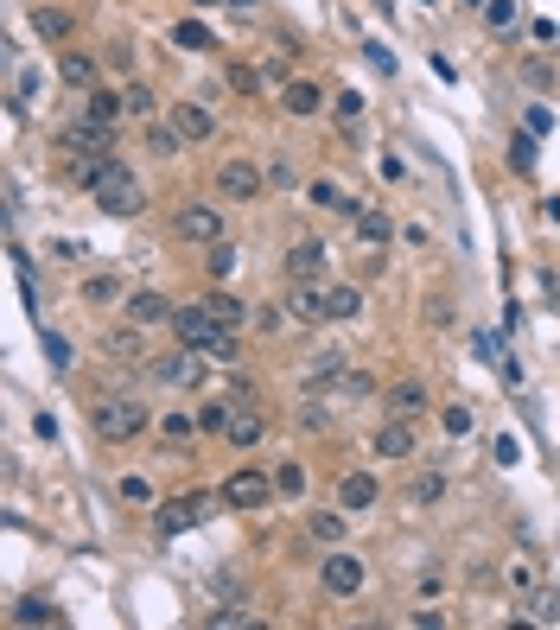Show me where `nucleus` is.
Wrapping results in <instances>:
<instances>
[{
	"label": "nucleus",
	"mask_w": 560,
	"mask_h": 630,
	"mask_svg": "<svg viewBox=\"0 0 560 630\" xmlns=\"http://www.w3.org/2000/svg\"><path fill=\"white\" fill-rule=\"evenodd\" d=\"M147 147L160 153V160H172V153H185V147H191V140L172 128V121H147Z\"/></svg>",
	"instance_id": "cd10ccee"
},
{
	"label": "nucleus",
	"mask_w": 560,
	"mask_h": 630,
	"mask_svg": "<svg viewBox=\"0 0 560 630\" xmlns=\"http://www.w3.org/2000/svg\"><path fill=\"white\" fill-rule=\"evenodd\" d=\"M90 427H96L102 446H128L147 427H160V420H153L147 401H134V395H102V401H90Z\"/></svg>",
	"instance_id": "f03ea898"
},
{
	"label": "nucleus",
	"mask_w": 560,
	"mask_h": 630,
	"mask_svg": "<svg viewBox=\"0 0 560 630\" xmlns=\"http://www.w3.org/2000/svg\"><path fill=\"white\" fill-rule=\"evenodd\" d=\"M7 624H20V630H26V624H64V611L45 605V599H20V605L7 611Z\"/></svg>",
	"instance_id": "393cba45"
},
{
	"label": "nucleus",
	"mask_w": 560,
	"mask_h": 630,
	"mask_svg": "<svg viewBox=\"0 0 560 630\" xmlns=\"http://www.w3.org/2000/svg\"><path fill=\"white\" fill-rule=\"evenodd\" d=\"M45 350H51V370H70V344L58 338V331H45Z\"/></svg>",
	"instance_id": "49530a36"
},
{
	"label": "nucleus",
	"mask_w": 560,
	"mask_h": 630,
	"mask_svg": "<svg viewBox=\"0 0 560 630\" xmlns=\"http://www.w3.org/2000/svg\"><path fill=\"white\" fill-rule=\"evenodd\" d=\"M382 408L395 420H420L427 414V389H420V382H395V389H382Z\"/></svg>",
	"instance_id": "6ab92c4d"
},
{
	"label": "nucleus",
	"mask_w": 560,
	"mask_h": 630,
	"mask_svg": "<svg viewBox=\"0 0 560 630\" xmlns=\"http://www.w3.org/2000/svg\"><path fill=\"white\" fill-rule=\"evenodd\" d=\"M191 7H223V0H191Z\"/></svg>",
	"instance_id": "603ef678"
},
{
	"label": "nucleus",
	"mask_w": 560,
	"mask_h": 630,
	"mask_svg": "<svg viewBox=\"0 0 560 630\" xmlns=\"http://www.w3.org/2000/svg\"><path fill=\"white\" fill-rule=\"evenodd\" d=\"M287 312H293V319H325V280H293V287H287Z\"/></svg>",
	"instance_id": "a211bd4d"
},
{
	"label": "nucleus",
	"mask_w": 560,
	"mask_h": 630,
	"mask_svg": "<svg viewBox=\"0 0 560 630\" xmlns=\"http://www.w3.org/2000/svg\"><path fill=\"white\" fill-rule=\"evenodd\" d=\"M287 280H325V242H293L287 249Z\"/></svg>",
	"instance_id": "f3484780"
},
{
	"label": "nucleus",
	"mask_w": 560,
	"mask_h": 630,
	"mask_svg": "<svg viewBox=\"0 0 560 630\" xmlns=\"http://www.w3.org/2000/svg\"><path fill=\"white\" fill-rule=\"evenodd\" d=\"M230 414H236V401H204V408H198V420H204L210 433H223V427H230Z\"/></svg>",
	"instance_id": "58836bf2"
},
{
	"label": "nucleus",
	"mask_w": 560,
	"mask_h": 630,
	"mask_svg": "<svg viewBox=\"0 0 560 630\" xmlns=\"http://www.w3.org/2000/svg\"><path fill=\"white\" fill-rule=\"evenodd\" d=\"M261 191H268V172H261L255 160H223V166H217V198H230V204H255Z\"/></svg>",
	"instance_id": "1a4fd4ad"
},
{
	"label": "nucleus",
	"mask_w": 560,
	"mask_h": 630,
	"mask_svg": "<svg viewBox=\"0 0 560 630\" xmlns=\"http://www.w3.org/2000/svg\"><path fill=\"white\" fill-rule=\"evenodd\" d=\"M331 395H338V401H370L376 395V376L370 370H344L338 382H331Z\"/></svg>",
	"instance_id": "c85d7f7f"
},
{
	"label": "nucleus",
	"mask_w": 560,
	"mask_h": 630,
	"mask_svg": "<svg viewBox=\"0 0 560 630\" xmlns=\"http://www.w3.org/2000/svg\"><path fill=\"white\" fill-rule=\"evenodd\" d=\"M357 312H363L357 287H325V319H357Z\"/></svg>",
	"instance_id": "c756f323"
},
{
	"label": "nucleus",
	"mask_w": 560,
	"mask_h": 630,
	"mask_svg": "<svg viewBox=\"0 0 560 630\" xmlns=\"http://www.w3.org/2000/svg\"><path fill=\"white\" fill-rule=\"evenodd\" d=\"M280 497V484H274V471H255V465H242L223 478V503L230 510H268V503Z\"/></svg>",
	"instance_id": "423d86ee"
},
{
	"label": "nucleus",
	"mask_w": 560,
	"mask_h": 630,
	"mask_svg": "<svg viewBox=\"0 0 560 630\" xmlns=\"http://www.w3.org/2000/svg\"><path fill=\"white\" fill-rule=\"evenodd\" d=\"M484 20L497 26V32H503V26H516V0H484Z\"/></svg>",
	"instance_id": "c03bdc74"
},
{
	"label": "nucleus",
	"mask_w": 560,
	"mask_h": 630,
	"mask_svg": "<svg viewBox=\"0 0 560 630\" xmlns=\"http://www.w3.org/2000/svg\"><path fill=\"white\" fill-rule=\"evenodd\" d=\"M236 7H255V0H236Z\"/></svg>",
	"instance_id": "864d4df0"
},
{
	"label": "nucleus",
	"mask_w": 560,
	"mask_h": 630,
	"mask_svg": "<svg viewBox=\"0 0 560 630\" xmlns=\"http://www.w3.org/2000/svg\"><path fill=\"white\" fill-rule=\"evenodd\" d=\"M140 331H147V325H115V331H102V357H109V363H140V357H147V338H140Z\"/></svg>",
	"instance_id": "9b49d317"
},
{
	"label": "nucleus",
	"mask_w": 560,
	"mask_h": 630,
	"mask_svg": "<svg viewBox=\"0 0 560 630\" xmlns=\"http://www.w3.org/2000/svg\"><path fill=\"white\" fill-rule=\"evenodd\" d=\"M58 77L70 83V90H96V83H102V70H96L90 51H64V58H58Z\"/></svg>",
	"instance_id": "aec40b11"
},
{
	"label": "nucleus",
	"mask_w": 560,
	"mask_h": 630,
	"mask_svg": "<svg viewBox=\"0 0 560 630\" xmlns=\"http://www.w3.org/2000/svg\"><path fill=\"white\" fill-rule=\"evenodd\" d=\"M121 96H128V115L153 121V90H147V83H128V90H121Z\"/></svg>",
	"instance_id": "ea45409f"
},
{
	"label": "nucleus",
	"mask_w": 560,
	"mask_h": 630,
	"mask_svg": "<svg viewBox=\"0 0 560 630\" xmlns=\"http://www.w3.org/2000/svg\"><path fill=\"white\" fill-rule=\"evenodd\" d=\"M147 376H153V382H172V389H204L210 363H204V350L179 344V350H166V357H153V363H147Z\"/></svg>",
	"instance_id": "0eeeda50"
},
{
	"label": "nucleus",
	"mask_w": 560,
	"mask_h": 630,
	"mask_svg": "<svg viewBox=\"0 0 560 630\" xmlns=\"http://www.w3.org/2000/svg\"><path fill=\"white\" fill-rule=\"evenodd\" d=\"M338 376H344V357H338V350H319V357L306 363V389H312V395H319V389H331Z\"/></svg>",
	"instance_id": "b1692460"
},
{
	"label": "nucleus",
	"mask_w": 560,
	"mask_h": 630,
	"mask_svg": "<svg viewBox=\"0 0 560 630\" xmlns=\"http://www.w3.org/2000/svg\"><path fill=\"white\" fill-rule=\"evenodd\" d=\"M172 338H179V344H191V350H204V357H217V363H236V357H242L236 331L223 325V319H217V312H210L204 300L172 312Z\"/></svg>",
	"instance_id": "f257e3e1"
},
{
	"label": "nucleus",
	"mask_w": 560,
	"mask_h": 630,
	"mask_svg": "<svg viewBox=\"0 0 560 630\" xmlns=\"http://www.w3.org/2000/svg\"><path fill=\"white\" fill-rule=\"evenodd\" d=\"M274 484H280V497H306V471H300V465H280Z\"/></svg>",
	"instance_id": "a19ab883"
},
{
	"label": "nucleus",
	"mask_w": 560,
	"mask_h": 630,
	"mask_svg": "<svg viewBox=\"0 0 560 630\" xmlns=\"http://www.w3.org/2000/svg\"><path fill=\"white\" fill-rule=\"evenodd\" d=\"M172 312H179V306H172L166 293H153V287L128 293V319H134V325H172Z\"/></svg>",
	"instance_id": "dca6fc26"
},
{
	"label": "nucleus",
	"mask_w": 560,
	"mask_h": 630,
	"mask_svg": "<svg viewBox=\"0 0 560 630\" xmlns=\"http://www.w3.org/2000/svg\"><path fill=\"white\" fill-rule=\"evenodd\" d=\"M115 490H121V503H134V510H147V503H153V484L140 478V471H128V478H121Z\"/></svg>",
	"instance_id": "c9c22d12"
},
{
	"label": "nucleus",
	"mask_w": 560,
	"mask_h": 630,
	"mask_svg": "<svg viewBox=\"0 0 560 630\" xmlns=\"http://www.w3.org/2000/svg\"><path fill=\"white\" fill-rule=\"evenodd\" d=\"M541 217H548V223H560V198H548V204H541Z\"/></svg>",
	"instance_id": "3c124183"
},
{
	"label": "nucleus",
	"mask_w": 560,
	"mask_h": 630,
	"mask_svg": "<svg viewBox=\"0 0 560 630\" xmlns=\"http://www.w3.org/2000/svg\"><path fill=\"white\" fill-rule=\"evenodd\" d=\"M32 32H39V39H51V45H64L70 32H77V20H70L64 7H32Z\"/></svg>",
	"instance_id": "4be33fe9"
},
{
	"label": "nucleus",
	"mask_w": 560,
	"mask_h": 630,
	"mask_svg": "<svg viewBox=\"0 0 560 630\" xmlns=\"http://www.w3.org/2000/svg\"><path fill=\"white\" fill-rule=\"evenodd\" d=\"M529 618H535V624H560V592H535V599H529Z\"/></svg>",
	"instance_id": "4c0bfd02"
},
{
	"label": "nucleus",
	"mask_w": 560,
	"mask_h": 630,
	"mask_svg": "<svg viewBox=\"0 0 560 630\" xmlns=\"http://www.w3.org/2000/svg\"><path fill=\"white\" fill-rule=\"evenodd\" d=\"M440 427H446V440H465V433H471V408H446Z\"/></svg>",
	"instance_id": "37998d69"
},
{
	"label": "nucleus",
	"mask_w": 560,
	"mask_h": 630,
	"mask_svg": "<svg viewBox=\"0 0 560 630\" xmlns=\"http://www.w3.org/2000/svg\"><path fill=\"white\" fill-rule=\"evenodd\" d=\"M204 306H210V312H217V319H223V325H230V331H242V319H249V306H242V300H236V293H210V300H204Z\"/></svg>",
	"instance_id": "473e14b6"
},
{
	"label": "nucleus",
	"mask_w": 560,
	"mask_h": 630,
	"mask_svg": "<svg viewBox=\"0 0 560 630\" xmlns=\"http://www.w3.org/2000/svg\"><path fill=\"white\" fill-rule=\"evenodd\" d=\"M83 191H90L96 210H109V217H134V210H140V179L121 160L90 166V172H83Z\"/></svg>",
	"instance_id": "7ed1b4c3"
},
{
	"label": "nucleus",
	"mask_w": 560,
	"mask_h": 630,
	"mask_svg": "<svg viewBox=\"0 0 560 630\" xmlns=\"http://www.w3.org/2000/svg\"><path fill=\"white\" fill-rule=\"evenodd\" d=\"M172 236L191 242V249H217L223 242V210L204 204V198H185L179 210H172Z\"/></svg>",
	"instance_id": "39448f33"
},
{
	"label": "nucleus",
	"mask_w": 560,
	"mask_h": 630,
	"mask_svg": "<svg viewBox=\"0 0 560 630\" xmlns=\"http://www.w3.org/2000/svg\"><path fill=\"white\" fill-rule=\"evenodd\" d=\"M121 109H128V96H115V90H102V83H96V90H90V102H83V115H90V121H109V128H115V121H121Z\"/></svg>",
	"instance_id": "a878e982"
},
{
	"label": "nucleus",
	"mask_w": 560,
	"mask_h": 630,
	"mask_svg": "<svg viewBox=\"0 0 560 630\" xmlns=\"http://www.w3.org/2000/svg\"><path fill=\"white\" fill-rule=\"evenodd\" d=\"M172 45H185V51H210L217 39H210V32H204L198 20H185V26H172Z\"/></svg>",
	"instance_id": "e433bc0d"
},
{
	"label": "nucleus",
	"mask_w": 560,
	"mask_h": 630,
	"mask_svg": "<svg viewBox=\"0 0 560 630\" xmlns=\"http://www.w3.org/2000/svg\"><path fill=\"white\" fill-rule=\"evenodd\" d=\"M198 427H204L198 414H160V440L166 446H191V440H198Z\"/></svg>",
	"instance_id": "bb28decb"
},
{
	"label": "nucleus",
	"mask_w": 560,
	"mask_h": 630,
	"mask_svg": "<svg viewBox=\"0 0 560 630\" xmlns=\"http://www.w3.org/2000/svg\"><path fill=\"white\" fill-rule=\"evenodd\" d=\"M338 115H344V121H357V115H363V96H357V90H344V96H338Z\"/></svg>",
	"instance_id": "09e8293b"
},
{
	"label": "nucleus",
	"mask_w": 560,
	"mask_h": 630,
	"mask_svg": "<svg viewBox=\"0 0 560 630\" xmlns=\"http://www.w3.org/2000/svg\"><path fill=\"white\" fill-rule=\"evenodd\" d=\"M58 147H64L70 172H77V179H83V172H90V166L115 160V128H109V121H90V115H83L77 128H64V134H58Z\"/></svg>",
	"instance_id": "20e7f679"
},
{
	"label": "nucleus",
	"mask_w": 560,
	"mask_h": 630,
	"mask_svg": "<svg viewBox=\"0 0 560 630\" xmlns=\"http://www.w3.org/2000/svg\"><path fill=\"white\" fill-rule=\"evenodd\" d=\"M510 592H516V599H535V592H541V567H535V560H516V567H510Z\"/></svg>",
	"instance_id": "72a5a7b5"
},
{
	"label": "nucleus",
	"mask_w": 560,
	"mask_h": 630,
	"mask_svg": "<svg viewBox=\"0 0 560 630\" xmlns=\"http://www.w3.org/2000/svg\"><path fill=\"white\" fill-rule=\"evenodd\" d=\"M223 503V490H185V497H172L166 510H160V535H185V529H198V522L210 516Z\"/></svg>",
	"instance_id": "6e6552de"
},
{
	"label": "nucleus",
	"mask_w": 560,
	"mask_h": 630,
	"mask_svg": "<svg viewBox=\"0 0 560 630\" xmlns=\"http://www.w3.org/2000/svg\"><path fill=\"white\" fill-rule=\"evenodd\" d=\"M204 624H210V630H242V624H255V618H249V611H210Z\"/></svg>",
	"instance_id": "a18cd8bd"
},
{
	"label": "nucleus",
	"mask_w": 560,
	"mask_h": 630,
	"mask_svg": "<svg viewBox=\"0 0 560 630\" xmlns=\"http://www.w3.org/2000/svg\"><path fill=\"white\" fill-rule=\"evenodd\" d=\"M344 516H350L344 503H338V510H312V516H306V535L325 541V548H338V541H344Z\"/></svg>",
	"instance_id": "5701e85b"
},
{
	"label": "nucleus",
	"mask_w": 560,
	"mask_h": 630,
	"mask_svg": "<svg viewBox=\"0 0 560 630\" xmlns=\"http://www.w3.org/2000/svg\"><path fill=\"white\" fill-rule=\"evenodd\" d=\"M357 236H363V242H370V249H382V242H389V236H395V223H389V217H382V210H357Z\"/></svg>",
	"instance_id": "7c9ffc66"
},
{
	"label": "nucleus",
	"mask_w": 560,
	"mask_h": 630,
	"mask_svg": "<svg viewBox=\"0 0 560 630\" xmlns=\"http://www.w3.org/2000/svg\"><path fill=\"white\" fill-rule=\"evenodd\" d=\"M115 293H121V280H115V274H90V280H83V293H77V300H83V306H109Z\"/></svg>",
	"instance_id": "2f4dec72"
},
{
	"label": "nucleus",
	"mask_w": 560,
	"mask_h": 630,
	"mask_svg": "<svg viewBox=\"0 0 560 630\" xmlns=\"http://www.w3.org/2000/svg\"><path fill=\"white\" fill-rule=\"evenodd\" d=\"M261 433H268V420H261L249 401H236V414H230V427H223V440H230L236 452H249V446H261Z\"/></svg>",
	"instance_id": "2eb2a0df"
},
{
	"label": "nucleus",
	"mask_w": 560,
	"mask_h": 630,
	"mask_svg": "<svg viewBox=\"0 0 560 630\" xmlns=\"http://www.w3.org/2000/svg\"><path fill=\"white\" fill-rule=\"evenodd\" d=\"M172 128H179L191 147H204V140H217V115H210L204 102H179V109H172Z\"/></svg>",
	"instance_id": "f8f14e48"
},
{
	"label": "nucleus",
	"mask_w": 560,
	"mask_h": 630,
	"mask_svg": "<svg viewBox=\"0 0 560 630\" xmlns=\"http://www.w3.org/2000/svg\"><path fill=\"white\" fill-rule=\"evenodd\" d=\"M319 580H325V592H331V599H357V592H363V580H370V567H363V554H325L319 560Z\"/></svg>",
	"instance_id": "9d476101"
},
{
	"label": "nucleus",
	"mask_w": 560,
	"mask_h": 630,
	"mask_svg": "<svg viewBox=\"0 0 560 630\" xmlns=\"http://www.w3.org/2000/svg\"><path fill=\"white\" fill-rule=\"evenodd\" d=\"M280 109L306 121V115H319V109H325V90H319L312 77H293V83H280Z\"/></svg>",
	"instance_id": "4468645a"
},
{
	"label": "nucleus",
	"mask_w": 560,
	"mask_h": 630,
	"mask_svg": "<svg viewBox=\"0 0 560 630\" xmlns=\"http://www.w3.org/2000/svg\"><path fill=\"white\" fill-rule=\"evenodd\" d=\"M261 77H268V70H255V64H236V70H230V90L255 96V90H261Z\"/></svg>",
	"instance_id": "79ce46f5"
},
{
	"label": "nucleus",
	"mask_w": 560,
	"mask_h": 630,
	"mask_svg": "<svg viewBox=\"0 0 560 630\" xmlns=\"http://www.w3.org/2000/svg\"><path fill=\"white\" fill-rule=\"evenodd\" d=\"M516 166H522V172L535 166V128H529V134H516Z\"/></svg>",
	"instance_id": "de8ad7c7"
},
{
	"label": "nucleus",
	"mask_w": 560,
	"mask_h": 630,
	"mask_svg": "<svg viewBox=\"0 0 560 630\" xmlns=\"http://www.w3.org/2000/svg\"><path fill=\"white\" fill-rule=\"evenodd\" d=\"M490 452H497V465H516V459H522V452H516V440H510V433H503V440H497V446H490Z\"/></svg>",
	"instance_id": "8fccbe9b"
},
{
	"label": "nucleus",
	"mask_w": 560,
	"mask_h": 630,
	"mask_svg": "<svg viewBox=\"0 0 560 630\" xmlns=\"http://www.w3.org/2000/svg\"><path fill=\"white\" fill-rule=\"evenodd\" d=\"M376 452H382V459H414V420L389 414V427L376 433Z\"/></svg>",
	"instance_id": "412c9836"
},
{
	"label": "nucleus",
	"mask_w": 560,
	"mask_h": 630,
	"mask_svg": "<svg viewBox=\"0 0 560 630\" xmlns=\"http://www.w3.org/2000/svg\"><path fill=\"white\" fill-rule=\"evenodd\" d=\"M331 497H338V503H344V510H350V516H357V510H370V503L382 497V484L370 478V471H344V478H338V490H331Z\"/></svg>",
	"instance_id": "ddd939ff"
},
{
	"label": "nucleus",
	"mask_w": 560,
	"mask_h": 630,
	"mask_svg": "<svg viewBox=\"0 0 560 630\" xmlns=\"http://www.w3.org/2000/svg\"><path fill=\"white\" fill-rule=\"evenodd\" d=\"M446 497V478L440 471H427V478H414V490H408V503H420V510H433V503Z\"/></svg>",
	"instance_id": "f704fd0d"
}]
</instances>
